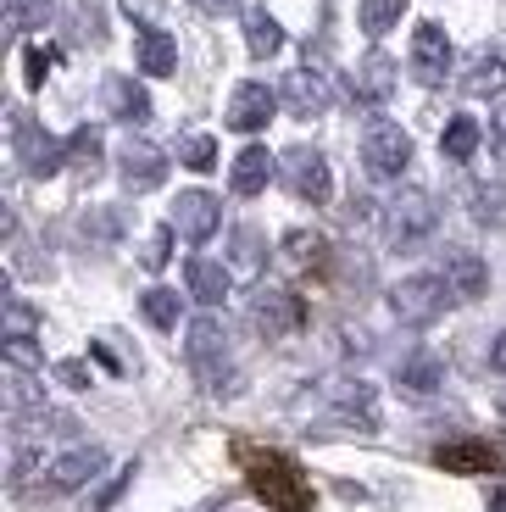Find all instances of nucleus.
<instances>
[{
  "label": "nucleus",
  "instance_id": "1",
  "mask_svg": "<svg viewBox=\"0 0 506 512\" xmlns=\"http://www.w3.org/2000/svg\"><path fill=\"white\" fill-rule=\"evenodd\" d=\"M234 457L245 468L251 496L267 501V512H312V479L301 474L295 457H284L273 446H251V440H234Z\"/></svg>",
  "mask_w": 506,
  "mask_h": 512
},
{
  "label": "nucleus",
  "instance_id": "2",
  "mask_svg": "<svg viewBox=\"0 0 506 512\" xmlns=\"http://www.w3.org/2000/svg\"><path fill=\"white\" fill-rule=\"evenodd\" d=\"M451 301H456V295H451V284H445L440 273H412V279H401V284L390 290L395 318L412 323V329H429V323L440 318Z\"/></svg>",
  "mask_w": 506,
  "mask_h": 512
},
{
  "label": "nucleus",
  "instance_id": "3",
  "mask_svg": "<svg viewBox=\"0 0 506 512\" xmlns=\"http://www.w3.org/2000/svg\"><path fill=\"white\" fill-rule=\"evenodd\" d=\"M434 229H440V206L423 190H401L390 201V212H384V234H390L395 251H418Z\"/></svg>",
  "mask_w": 506,
  "mask_h": 512
},
{
  "label": "nucleus",
  "instance_id": "4",
  "mask_svg": "<svg viewBox=\"0 0 506 512\" xmlns=\"http://www.w3.org/2000/svg\"><path fill=\"white\" fill-rule=\"evenodd\" d=\"M12 151H17V162H23L28 179H51V173H62V162H67V140H51L28 112H12Z\"/></svg>",
  "mask_w": 506,
  "mask_h": 512
},
{
  "label": "nucleus",
  "instance_id": "5",
  "mask_svg": "<svg viewBox=\"0 0 506 512\" xmlns=\"http://www.w3.org/2000/svg\"><path fill=\"white\" fill-rule=\"evenodd\" d=\"M251 323L267 334V340H279V334H295L306 323V301L295 290H279V284H262L251 295Z\"/></svg>",
  "mask_w": 506,
  "mask_h": 512
},
{
  "label": "nucleus",
  "instance_id": "6",
  "mask_svg": "<svg viewBox=\"0 0 506 512\" xmlns=\"http://www.w3.org/2000/svg\"><path fill=\"white\" fill-rule=\"evenodd\" d=\"M406 162H412V140L395 123H373L362 134V167L373 179H401Z\"/></svg>",
  "mask_w": 506,
  "mask_h": 512
},
{
  "label": "nucleus",
  "instance_id": "7",
  "mask_svg": "<svg viewBox=\"0 0 506 512\" xmlns=\"http://www.w3.org/2000/svg\"><path fill=\"white\" fill-rule=\"evenodd\" d=\"M434 468H445V474H506V451L490 440H451V446H434Z\"/></svg>",
  "mask_w": 506,
  "mask_h": 512
},
{
  "label": "nucleus",
  "instance_id": "8",
  "mask_svg": "<svg viewBox=\"0 0 506 512\" xmlns=\"http://www.w3.org/2000/svg\"><path fill=\"white\" fill-rule=\"evenodd\" d=\"M279 101L290 106L295 117H323V112H329V101H334V84H329L323 67H295V73H284V95H279Z\"/></svg>",
  "mask_w": 506,
  "mask_h": 512
},
{
  "label": "nucleus",
  "instance_id": "9",
  "mask_svg": "<svg viewBox=\"0 0 506 512\" xmlns=\"http://www.w3.org/2000/svg\"><path fill=\"white\" fill-rule=\"evenodd\" d=\"M273 112H279V95L267 90V84H240V90L228 95L223 123L234 128V134H256V128L273 123Z\"/></svg>",
  "mask_w": 506,
  "mask_h": 512
},
{
  "label": "nucleus",
  "instance_id": "10",
  "mask_svg": "<svg viewBox=\"0 0 506 512\" xmlns=\"http://www.w3.org/2000/svg\"><path fill=\"white\" fill-rule=\"evenodd\" d=\"M284 179H290V190L301 195V201H312V206H323L334 195V179H329V162H323V156L317 151H290L284 156Z\"/></svg>",
  "mask_w": 506,
  "mask_h": 512
},
{
  "label": "nucleus",
  "instance_id": "11",
  "mask_svg": "<svg viewBox=\"0 0 506 512\" xmlns=\"http://www.w3.org/2000/svg\"><path fill=\"white\" fill-rule=\"evenodd\" d=\"M217 223H223V206L212 201L206 190H190V195H178V206H173V229L184 234L190 245H201V240H212L217 234Z\"/></svg>",
  "mask_w": 506,
  "mask_h": 512
},
{
  "label": "nucleus",
  "instance_id": "12",
  "mask_svg": "<svg viewBox=\"0 0 506 512\" xmlns=\"http://www.w3.org/2000/svg\"><path fill=\"white\" fill-rule=\"evenodd\" d=\"M117 162H123V184H128V190H140V195L156 190V184L167 179V151H162V145H151V140H128Z\"/></svg>",
  "mask_w": 506,
  "mask_h": 512
},
{
  "label": "nucleus",
  "instance_id": "13",
  "mask_svg": "<svg viewBox=\"0 0 506 512\" xmlns=\"http://www.w3.org/2000/svg\"><path fill=\"white\" fill-rule=\"evenodd\" d=\"M412 73L423 84H440L451 73V39H445L440 23H418V34H412Z\"/></svg>",
  "mask_w": 506,
  "mask_h": 512
},
{
  "label": "nucleus",
  "instance_id": "14",
  "mask_svg": "<svg viewBox=\"0 0 506 512\" xmlns=\"http://www.w3.org/2000/svg\"><path fill=\"white\" fill-rule=\"evenodd\" d=\"M440 279L451 284V295H456V301H479V295L490 290V262H484L479 251H445Z\"/></svg>",
  "mask_w": 506,
  "mask_h": 512
},
{
  "label": "nucleus",
  "instance_id": "15",
  "mask_svg": "<svg viewBox=\"0 0 506 512\" xmlns=\"http://www.w3.org/2000/svg\"><path fill=\"white\" fill-rule=\"evenodd\" d=\"M184 357H190V368H201L206 379H212V368L228 357V334L217 318H195L190 323V340H184Z\"/></svg>",
  "mask_w": 506,
  "mask_h": 512
},
{
  "label": "nucleus",
  "instance_id": "16",
  "mask_svg": "<svg viewBox=\"0 0 506 512\" xmlns=\"http://www.w3.org/2000/svg\"><path fill=\"white\" fill-rule=\"evenodd\" d=\"M106 468V451L101 446H78V451H67V457H56L51 462V490H78V485H89V479Z\"/></svg>",
  "mask_w": 506,
  "mask_h": 512
},
{
  "label": "nucleus",
  "instance_id": "17",
  "mask_svg": "<svg viewBox=\"0 0 506 512\" xmlns=\"http://www.w3.org/2000/svg\"><path fill=\"white\" fill-rule=\"evenodd\" d=\"M273 173H279V162L267 156V145H245V151L234 156V173H228V184H234V195H262Z\"/></svg>",
  "mask_w": 506,
  "mask_h": 512
},
{
  "label": "nucleus",
  "instance_id": "18",
  "mask_svg": "<svg viewBox=\"0 0 506 512\" xmlns=\"http://www.w3.org/2000/svg\"><path fill=\"white\" fill-rule=\"evenodd\" d=\"M184 279H190V295L201 301V307H217V301H228V268L223 262H206V256H195L190 268H184Z\"/></svg>",
  "mask_w": 506,
  "mask_h": 512
},
{
  "label": "nucleus",
  "instance_id": "19",
  "mask_svg": "<svg viewBox=\"0 0 506 512\" xmlns=\"http://www.w3.org/2000/svg\"><path fill=\"white\" fill-rule=\"evenodd\" d=\"M245 45H251L256 62H267V56L284 51V28H279V17L267 12V6H251V12H245Z\"/></svg>",
  "mask_w": 506,
  "mask_h": 512
},
{
  "label": "nucleus",
  "instance_id": "20",
  "mask_svg": "<svg viewBox=\"0 0 506 512\" xmlns=\"http://www.w3.org/2000/svg\"><path fill=\"white\" fill-rule=\"evenodd\" d=\"M134 62H140V73H173L178 62V45L167 28H140V39H134Z\"/></svg>",
  "mask_w": 506,
  "mask_h": 512
},
{
  "label": "nucleus",
  "instance_id": "21",
  "mask_svg": "<svg viewBox=\"0 0 506 512\" xmlns=\"http://www.w3.org/2000/svg\"><path fill=\"white\" fill-rule=\"evenodd\" d=\"M390 90H395V62L384 51H373L362 67H356V95L379 106V101H390Z\"/></svg>",
  "mask_w": 506,
  "mask_h": 512
},
{
  "label": "nucleus",
  "instance_id": "22",
  "mask_svg": "<svg viewBox=\"0 0 506 512\" xmlns=\"http://www.w3.org/2000/svg\"><path fill=\"white\" fill-rule=\"evenodd\" d=\"M106 101H112V112L123 117V123H145V117H151V95H145L134 78H112V84H106Z\"/></svg>",
  "mask_w": 506,
  "mask_h": 512
},
{
  "label": "nucleus",
  "instance_id": "23",
  "mask_svg": "<svg viewBox=\"0 0 506 512\" xmlns=\"http://www.w3.org/2000/svg\"><path fill=\"white\" fill-rule=\"evenodd\" d=\"M462 90H468V95H501L506 90V56L484 51L479 62H473V73L462 78Z\"/></svg>",
  "mask_w": 506,
  "mask_h": 512
},
{
  "label": "nucleus",
  "instance_id": "24",
  "mask_svg": "<svg viewBox=\"0 0 506 512\" xmlns=\"http://www.w3.org/2000/svg\"><path fill=\"white\" fill-rule=\"evenodd\" d=\"M473 223L484 229H506V184H473Z\"/></svg>",
  "mask_w": 506,
  "mask_h": 512
},
{
  "label": "nucleus",
  "instance_id": "25",
  "mask_svg": "<svg viewBox=\"0 0 506 512\" xmlns=\"http://www.w3.org/2000/svg\"><path fill=\"white\" fill-rule=\"evenodd\" d=\"M440 384H445L440 357H412V362H401V390H412V396H434Z\"/></svg>",
  "mask_w": 506,
  "mask_h": 512
},
{
  "label": "nucleus",
  "instance_id": "26",
  "mask_svg": "<svg viewBox=\"0 0 506 512\" xmlns=\"http://www.w3.org/2000/svg\"><path fill=\"white\" fill-rule=\"evenodd\" d=\"M479 123H473V117H451V123H445V134H440V151L451 156V162H468L473 151H479Z\"/></svg>",
  "mask_w": 506,
  "mask_h": 512
},
{
  "label": "nucleus",
  "instance_id": "27",
  "mask_svg": "<svg viewBox=\"0 0 506 512\" xmlns=\"http://www.w3.org/2000/svg\"><path fill=\"white\" fill-rule=\"evenodd\" d=\"M406 0H362V34L367 39H384L395 23H401Z\"/></svg>",
  "mask_w": 506,
  "mask_h": 512
},
{
  "label": "nucleus",
  "instance_id": "28",
  "mask_svg": "<svg viewBox=\"0 0 506 512\" xmlns=\"http://www.w3.org/2000/svg\"><path fill=\"white\" fill-rule=\"evenodd\" d=\"M67 162H78V167H89L95 173V162H101V128H73L67 134Z\"/></svg>",
  "mask_w": 506,
  "mask_h": 512
},
{
  "label": "nucleus",
  "instance_id": "29",
  "mask_svg": "<svg viewBox=\"0 0 506 512\" xmlns=\"http://www.w3.org/2000/svg\"><path fill=\"white\" fill-rule=\"evenodd\" d=\"M178 162L195 167V173H212V167H217V140H212V134H190V140L178 145Z\"/></svg>",
  "mask_w": 506,
  "mask_h": 512
},
{
  "label": "nucleus",
  "instance_id": "30",
  "mask_svg": "<svg viewBox=\"0 0 506 512\" xmlns=\"http://www.w3.org/2000/svg\"><path fill=\"white\" fill-rule=\"evenodd\" d=\"M140 307H145V318H151L156 329H173V323H178V295L173 290H145Z\"/></svg>",
  "mask_w": 506,
  "mask_h": 512
},
{
  "label": "nucleus",
  "instance_id": "31",
  "mask_svg": "<svg viewBox=\"0 0 506 512\" xmlns=\"http://www.w3.org/2000/svg\"><path fill=\"white\" fill-rule=\"evenodd\" d=\"M167 251H173V223L167 229H151L145 234V245H140V268H167Z\"/></svg>",
  "mask_w": 506,
  "mask_h": 512
},
{
  "label": "nucleus",
  "instance_id": "32",
  "mask_svg": "<svg viewBox=\"0 0 506 512\" xmlns=\"http://www.w3.org/2000/svg\"><path fill=\"white\" fill-rule=\"evenodd\" d=\"M284 251H290V262H323V234H306V229H295L290 240H284Z\"/></svg>",
  "mask_w": 506,
  "mask_h": 512
},
{
  "label": "nucleus",
  "instance_id": "33",
  "mask_svg": "<svg viewBox=\"0 0 506 512\" xmlns=\"http://www.w3.org/2000/svg\"><path fill=\"white\" fill-rule=\"evenodd\" d=\"M23 62H28V84H34V90H39V84L51 78V67L62 62V56H56L51 45H28V51H23Z\"/></svg>",
  "mask_w": 506,
  "mask_h": 512
},
{
  "label": "nucleus",
  "instance_id": "34",
  "mask_svg": "<svg viewBox=\"0 0 506 512\" xmlns=\"http://www.w3.org/2000/svg\"><path fill=\"white\" fill-rule=\"evenodd\" d=\"M234 268H245V273L262 268V234H256V229H240V234H234Z\"/></svg>",
  "mask_w": 506,
  "mask_h": 512
},
{
  "label": "nucleus",
  "instance_id": "35",
  "mask_svg": "<svg viewBox=\"0 0 506 512\" xmlns=\"http://www.w3.org/2000/svg\"><path fill=\"white\" fill-rule=\"evenodd\" d=\"M34 307H23V301H12V307H6V329H12V334H6V340H28V334H34Z\"/></svg>",
  "mask_w": 506,
  "mask_h": 512
},
{
  "label": "nucleus",
  "instance_id": "36",
  "mask_svg": "<svg viewBox=\"0 0 506 512\" xmlns=\"http://www.w3.org/2000/svg\"><path fill=\"white\" fill-rule=\"evenodd\" d=\"M6 362H12V368H45V357L34 351V340H6Z\"/></svg>",
  "mask_w": 506,
  "mask_h": 512
},
{
  "label": "nucleus",
  "instance_id": "37",
  "mask_svg": "<svg viewBox=\"0 0 506 512\" xmlns=\"http://www.w3.org/2000/svg\"><path fill=\"white\" fill-rule=\"evenodd\" d=\"M56 379H62L67 390H89V368H84V362H73V357L56 362Z\"/></svg>",
  "mask_w": 506,
  "mask_h": 512
},
{
  "label": "nucleus",
  "instance_id": "38",
  "mask_svg": "<svg viewBox=\"0 0 506 512\" xmlns=\"http://www.w3.org/2000/svg\"><path fill=\"white\" fill-rule=\"evenodd\" d=\"M490 151L506 162V106H495V117H490Z\"/></svg>",
  "mask_w": 506,
  "mask_h": 512
},
{
  "label": "nucleus",
  "instance_id": "39",
  "mask_svg": "<svg viewBox=\"0 0 506 512\" xmlns=\"http://www.w3.org/2000/svg\"><path fill=\"white\" fill-rule=\"evenodd\" d=\"M134 17H145V28H156V0H123Z\"/></svg>",
  "mask_w": 506,
  "mask_h": 512
},
{
  "label": "nucleus",
  "instance_id": "40",
  "mask_svg": "<svg viewBox=\"0 0 506 512\" xmlns=\"http://www.w3.org/2000/svg\"><path fill=\"white\" fill-rule=\"evenodd\" d=\"M490 368H495V373H506V329L490 340Z\"/></svg>",
  "mask_w": 506,
  "mask_h": 512
},
{
  "label": "nucleus",
  "instance_id": "41",
  "mask_svg": "<svg viewBox=\"0 0 506 512\" xmlns=\"http://www.w3.org/2000/svg\"><path fill=\"white\" fill-rule=\"evenodd\" d=\"M201 12H228V6H240V0H195Z\"/></svg>",
  "mask_w": 506,
  "mask_h": 512
},
{
  "label": "nucleus",
  "instance_id": "42",
  "mask_svg": "<svg viewBox=\"0 0 506 512\" xmlns=\"http://www.w3.org/2000/svg\"><path fill=\"white\" fill-rule=\"evenodd\" d=\"M490 512H506V485H501V490H490Z\"/></svg>",
  "mask_w": 506,
  "mask_h": 512
},
{
  "label": "nucleus",
  "instance_id": "43",
  "mask_svg": "<svg viewBox=\"0 0 506 512\" xmlns=\"http://www.w3.org/2000/svg\"><path fill=\"white\" fill-rule=\"evenodd\" d=\"M501 412H506V396H501Z\"/></svg>",
  "mask_w": 506,
  "mask_h": 512
}]
</instances>
